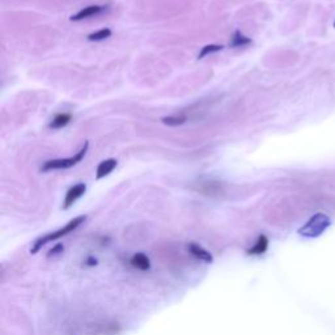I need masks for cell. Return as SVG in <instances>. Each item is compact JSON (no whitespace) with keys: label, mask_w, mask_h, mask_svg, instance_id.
Instances as JSON below:
<instances>
[{"label":"cell","mask_w":335,"mask_h":335,"mask_svg":"<svg viewBox=\"0 0 335 335\" xmlns=\"http://www.w3.org/2000/svg\"><path fill=\"white\" fill-rule=\"evenodd\" d=\"M330 224H331V221H330L327 215L316 214L298 229V233L303 237H307V239H316V237L321 236L330 227Z\"/></svg>","instance_id":"cell-1"},{"label":"cell","mask_w":335,"mask_h":335,"mask_svg":"<svg viewBox=\"0 0 335 335\" xmlns=\"http://www.w3.org/2000/svg\"><path fill=\"white\" fill-rule=\"evenodd\" d=\"M84 220H85V216L75 217L74 220L70 221V223L67 224L65 227L60 228V229H58V230H56V232L50 233V234H46V236L41 237L40 240H37V241H36V244H35V246L31 248L30 251H31V253H37L38 249L42 248V246H44V245H46L47 242L55 241V240L60 239V237H63V236H65V234H69V233L74 232V230L76 229V228H78L79 225H81V224L84 223Z\"/></svg>","instance_id":"cell-2"},{"label":"cell","mask_w":335,"mask_h":335,"mask_svg":"<svg viewBox=\"0 0 335 335\" xmlns=\"http://www.w3.org/2000/svg\"><path fill=\"white\" fill-rule=\"evenodd\" d=\"M88 147H89V143L85 142L83 146V148L79 151L76 155H74L72 157L69 158H56V160H50V161H46L44 164V166L41 168V171L42 172H49V171H56V169H69V168L75 166L76 164L81 161L84 158V156L87 155Z\"/></svg>","instance_id":"cell-3"},{"label":"cell","mask_w":335,"mask_h":335,"mask_svg":"<svg viewBox=\"0 0 335 335\" xmlns=\"http://www.w3.org/2000/svg\"><path fill=\"white\" fill-rule=\"evenodd\" d=\"M85 191H87V185H85V183H78V185H75L74 187H71V189L67 191V194H65L63 208L67 210V208L71 207L79 198H81V196L85 194Z\"/></svg>","instance_id":"cell-4"},{"label":"cell","mask_w":335,"mask_h":335,"mask_svg":"<svg viewBox=\"0 0 335 335\" xmlns=\"http://www.w3.org/2000/svg\"><path fill=\"white\" fill-rule=\"evenodd\" d=\"M108 7L105 6H89L87 8L81 10L80 12L76 13V15L71 16L70 20L71 21H81L84 19H89V17H94V16H98L99 13H103L104 11H106Z\"/></svg>","instance_id":"cell-5"},{"label":"cell","mask_w":335,"mask_h":335,"mask_svg":"<svg viewBox=\"0 0 335 335\" xmlns=\"http://www.w3.org/2000/svg\"><path fill=\"white\" fill-rule=\"evenodd\" d=\"M115 166H117V160H115V158H108V160L101 161L98 166H97L96 178L97 180H101V178L109 176V174L114 171Z\"/></svg>","instance_id":"cell-6"},{"label":"cell","mask_w":335,"mask_h":335,"mask_svg":"<svg viewBox=\"0 0 335 335\" xmlns=\"http://www.w3.org/2000/svg\"><path fill=\"white\" fill-rule=\"evenodd\" d=\"M190 253H191L194 257L198 258V259H200V261L212 262L211 253L206 250V249H203L202 246L195 245V244H191V245H190Z\"/></svg>","instance_id":"cell-7"},{"label":"cell","mask_w":335,"mask_h":335,"mask_svg":"<svg viewBox=\"0 0 335 335\" xmlns=\"http://www.w3.org/2000/svg\"><path fill=\"white\" fill-rule=\"evenodd\" d=\"M131 264H132L133 267L139 269V270H143V271L148 270L149 266H151L148 257H147L146 254H142V253H138V254H135L132 258H131Z\"/></svg>","instance_id":"cell-8"},{"label":"cell","mask_w":335,"mask_h":335,"mask_svg":"<svg viewBox=\"0 0 335 335\" xmlns=\"http://www.w3.org/2000/svg\"><path fill=\"white\" fill-rule=\"evenodd\" d=\"M253 41L249 37L244 36L241 31H234L232 36V40H230V47H245L248 45H250Z\"/></svg>","instance_id":"cell-9"},{"label":"cell","mask_w":335,"mask_h":335,"mask_svg":"<svg viewBox=\"0 0 335 335\" xmlns=\"http://www.w3.org/2000/svg\"><path fill=\"white\" fill-rule=\"evenodd\" d=\"M70 121H71V115L70 114H58L55 115L53 118V121H51V123H50L49 127L50 128H54V130H58V128H63L64 126H67V124L70 123Z\"/></svg>","instance_id":"cell-10"},{"label":"cell","mask_w":335,"mask_h":335,"mask_svg":"<svg viewBox=\"0 0 335 335\" xmlns=\"http://www.w3.org/2000/svg\"><path fill=\"white\" fill-rule=\"evenodd\" d=\"M267 246H269V241H267L266 237L259 236L257 244H255V245L253 246L250 250H249V254H262V253L266 251Z\"/></svg>","instance_id":"cell-11"},{"label":"cell","mask_w":335,"mask_h":335,"mask_svg":"<svg viewBox=\"0 0 335 335\" xmlns=\"http://www.w3.org/2000/svg\"><path fill=\"white\" fill-rule=\"evenodd\" d=\"M161 121L168 126H181L187 121V118L185 115H171V117H164Z\"/></svg>","instance_id":"cell-12"},{"label":"cell","mask_w":335,"mask_h":335,"mask_svg":"<svg viewBox=\"0 0 335 335\" xmlns=\"http://www.w3.org/2000/svg\"><path fill=\"white\" fill-rule=\"evenodd\" d=\"M112 36V30L109 28H104V29H99L98 31H94V33H90L89 36H88V40L89 41H103V40H106V38H109Z\"/></svg>","instance_id":"cell-13"},{"label":"cell","mask_w":335,"mask_h":335,"mask_svg":"<svg viewBox=\"0 0 335 335\" xmlns=\"http://www.w3.org/2000/svg\"><path fill=\"white\" fill-rule=\"evenodd\" d=\"M221 50H223V46H221V45H207V46H205L202 50H200V53H199L198 55V59H203L205 56L210 55V54L217 53V51H221Z\"/></svg>","instance_id":"cell-14"},{"label":"cell","mask_w":335,"mask_h":335,"mask_svg":"<svg viewBox=\"0 0 335 335\" xmlns=\"http://www.w3.org/2000/svg\"><path fill=\"white\" fill-rule=\"evenodd\" d=\"M334 25H335V24H334Z\"/></svg>","instance_id":"cell-15"}]
</instances>
